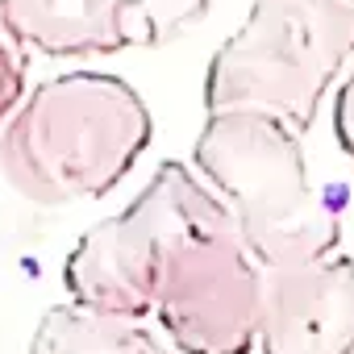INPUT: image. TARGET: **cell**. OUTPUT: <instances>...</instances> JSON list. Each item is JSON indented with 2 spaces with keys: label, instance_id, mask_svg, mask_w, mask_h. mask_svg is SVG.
<instances>
[{
  "label": "cell",
  "instance_id": "1",
  "mask_svg": "<svg viewBox=\"0 0 354 354\" xmlns=\"http://www.w3.org/2000/svg\"><path fill=\"white\" fill-rule=\"evenodd\" d=\"M158 213L154 321L180 354H250L263 329L267 267L242 242L225 201L184 162H162L142 188Z\"/></svg>",
  "mask_w": 354,
  "mask_h": 354
},
{
  "label": "cell",
  "instance_id": "2",
  "mask_svg": "<svg viewBox=\"0 0 354 354\" xmlns=\"http://www.w3.org/2000/svg\"><path fill=\"white\" fill-rule=\"evenodd\" d=\"M154 138L146 100L109 71H63L38 84L0 129V175L38 205L109 196Z\"/></svg>",
  "mask_w": 354,
  "mask_h": 354
},
{
  "label": "cell",
  "instance_id": "3",
  "mask_svg": "<svg viewBox=\"0 0 354 354\" xmlns=\"http://www.w3.org/2000/svg\"><path fill=\"white\" fill-rule=\"evenodd\" d=\"M192 162L267 271L337 254L342 213L313 188L304 142L288 121L254 109L209 113Z\"/></svg>",
  "mask_w": 354,
  "mask_h": 354
},
{
  "label": "cell",
  "instance_id": "4",
  "mask_svg": "<svg viewBox=\"0 0 354 354\" xmlns=\"http://www.w3.org/2000/svg\"><path fill=\"white\" fill-rule=\"evenodd\" d=\"M354 63V0H254L205 71V109H254L304 133Z\"/></svg>",
  "mask_w": 354,
  "mask_h": 354
},
{
  "label": "cell",
  "instance_id": "5",
  "mask_svg": "<svg viewBox=\"0 0 354 354\" xmlns=\"http://www.w3.org/2000/svg\"><path fill=\"white\" fill-rule=\"evenodd\" d=\"M213 0H0L13 38L42 59L154 50L205 21Z\"/></svg>",
  "mask_w": 354,
  "mask_h": 354
},
{
  "label": "cell",
  "instance_id": "6",
  "mask_svg": "<svg viewBox=\"0 0 354 354\" xmlns=\"http://www.w3.org/2000/svg\"><path fill=\"white\" fill-rule=\"evenodd\" d=\"M158 213L146 192H138L117 217L92 225L63 263V288L75 308L146 321L158 296Z\"/></svg>",
  "mask_w": 354,
  "mask_h": 354
},
{
  "label": "cell",
  "instance_id": "7",
  "mask_svg": "<svg viewBox=\"0 0 354 354\" xmlns=\"http://www.w3.org/2000/svg\"><path fill=\"white\" fill-rule=\"evenodd\" d=\"M263 354H354V259L325 254L263 279Z\"/></svg>",
  "mask_w": 354,
  "mask_h": 354
},
{
  "label": "cell",
  "instance_id": "8",
  "mask_svg": "<svg viewBox=\"0 0 354 354\" xmlns=\"http://www.w3.org/2000/svg\"><path fill=\"white\" fill-rule=\"evenodd\" d=\"M30 354H171L142 321L59 304L42 313Z\"/></svg>",
  "mask_w": 354,
  "mask_h": 354
},
{
  "label": "cell",
  "instance_id": "9",
  "mask_svg": "<svg viewBox=\"0 0 354 354\" xmlns=\"http://www.w3.org/2000/svg\"><path fill=\"white\" fill-rule=\"evenodd\" d=\"M26 67H30V50L13 38V30L0 17V129L9 125V117L30 96L26 92Z\"/></svg>",
  "mask_w": 354,
  "mask_h": 354
},
{
  "label": "cell",
  "instance_id": "10",
  "mask_svg": "<svg viewBox=\"0 0 354 354\" xmlns=\"http://www.w3.org/2000/svg\"><path fill=\"white\" fill-rule=\"evenodd\" d=\"M333 138H337L342 154L354 162V67H350V75L342 80L337 100H333Z\"/></svg>",
  "mask_w": 354,
  "mask_h": 354
}]
</instances>
